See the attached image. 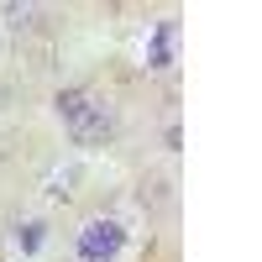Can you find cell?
Segmentation results:
<instances>
[{
	"instance_id": "obj_1",
	"label": "cell",
	"mask_w": 262,
	"mask_h": 262,
	"mask_svg": "<svg viewBox=\"0 0 262 262\" xmlns=\"http://www.w3.org/2000/svg\"><path fill=\"white\" fill-rule=\"evenodd\" d=\"M121 242H126V231L116 221H105V215H95V221H84V231H79V262H116Z\"/></svg>"
},
{
	"instance_id": "obj_2",
	"label": "cell",
	"mask_w": 262,
	"mask_h": 262,
	"mask_svg": "<svg viewBox=\"0 0 262 262\" xmlns=\"http://www.w3.org/2000/svg\"><path fill=\"white\" fill-rule=\"evenodd\" d=\"M111 131H116V116H111V105L105 100H90L84 111L69 121V137L79 147H100V142H111Z\"/></svg>"
},
{
	"instance_id": "obj_3",
	"label": "cell",
	"mask_w": 262,
	"mask_h": 262,
	"mask_svg": "<svg viewBox=\"0 0 262 262\" xmlns=\"http://www.w3.org/2000/svg\"><path fill=\"white\" fill-rule=\"evenodd\" d=\"M173 53H179V21H158V27H152V37H147V69H173Z\"/></svg>"
},
{
	"instance_id": "obj_4",
	"label": "cell",
	"mask_w": 262,
	"mask_h": 262,
	"mask_svg": "<svg viewBox=\"0 0 262 262\" xmlns=\"http://www.w3.org/2000/svg\"><path fill=\"white\" fill-rule=\"evenodd\" d=\"M0 16H6V27H11V32H27V27H37L42 6H32V0H27V6H16V0H11V6L0 11Z\"/></svg>"
},
{
	"instance_id": "obj_5",
	"label": "cell",
	"mask_w": 262,
	"mask_h": 262,
	"mask_svg": "<svg viewBox=\"0 0 262 262\" xmlns=\"http://www.w3.org/2000/svg\"><path fill=\"white\" fill-rule=\"evenodd\" d=\"M90 100H95L90 90H63V95H58L53 105H58V116H63V121H74V116H79V111H84Z\"/></svg>"
}]
</instances>
